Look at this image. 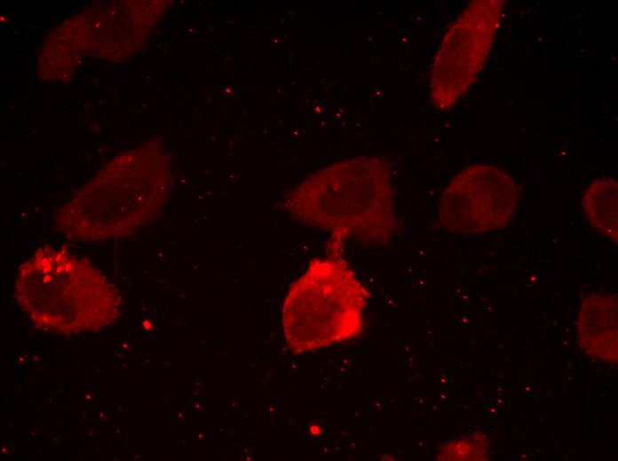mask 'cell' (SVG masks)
Returning a JSON list of instances; mask_svg holds the SVG:
<instances>
[{
	"mask_svg": "<svg viewBox=\"0 0 618 461\" xmlns=\"http://www.w3.org/2000/svg\"><path fill=\"white\" fill-rule=\"evenodd\" d=\"M14 297L36 327L60 335L96 332L121 316L115 285L65 247L44 245L20 263Z\"/></svg>",
	"mask_w": 618,
	"mask_h": 461,
	"instance_id": "3",
	"label": "cell"
},
{
	"mask_svg": "<svg viewBox=\"0 0 618 461\" xmlns=\"http://www.w3.org/2000/svg\"><path fill=\"white\" fill-rule=\"evenodd\" d=\"M618 184L610 177L598 178L584 191L582 207L591 225L605 238L617 244Z\"/></svg>",
	"mask_w": 618,
	"mask_h": 461,
	"instance_id": "8",
	"label": "cell"
},
{
	"mask_svg": "<svg viewBox=\"0 0 618 461\" xmlns=\"http://www.w3.org/2000/svg\"><path fill=\"white\" fill-rule=\"evenodd\" d=\"M488 445L486 435L474 432L446 442L436 460H487Z\"/></svg>",
	"mask_w": 618,
	"mask_h": 461,
	"instance_id": "9",
	"label": "cell"
},
{
	"mask_svg": "<svg viewBox=\"0 0 618 461\" xmlns=\"http://www.w3.org/2000/svg\"><path fill=\"white\" fill-rule=\"evenodd\" d=\"M172 183L164 152L152 146L134 149L109 162L59 207L56 226L82 242L127 237L158 216Z\"/></svg>",
	"mask_w": 618,
	"mask_h": 461,
	"instance_id": "2",
	"label": "cell"
},
{
	"mask_svg": "<svg viewBox=\"0 0 618 461\" xmlns=\"http://www.w3.org/2000/svg\"><path fill=\"white\" fill-rule=\"evenodd\" d=\"M369 293L343 257L315 258L289 287L281 309L285 342L295 354L328 348L363 330Z\"/></svg>",
	"mask_w": 618,
	"mask_h": 461,
	"instance_id": "4",
	"label": "cell"
},
{
	"mask_svg": "<svg viewBox=\"0 0 618 461\" xmlns=\"http://www.w3.org/2000/svg\"><path fill=\"white\" fill-rule=\"evenodd\" d=\"M617 294L593 293L580 305L576 317L579 347L591 358L618 363Z\"/></svg>",
	"mask_w": 618,
	"mask_h": 461,
	"instance_id": "7",
	"label": "cell"
},
{
	"mask_svg": "<svg viewBox=\"0 0 618 461\" xmlns=\"http://www.w3.org/2000/svg\"><path fill=\"white\" fill-rule=\"evenodd\" d=\"M518 190L504 170L476 164L458 173L442 192L438 223L449 232L471 235L505 226L513 215Z\"/></svg>",
	"mask_w": 618,
	"mask_h": 461,
	"instance_id": "6",
	"label": "cell"
},
{
	"mask_svg": "<svg viewBox=\"0 0 618 461\" xmlns=\"http://www.w3.org/2000/svg\"><path fill=\"white\" fill-rule=\"evenodd\" d=\"M310 430H311L312 434H319V433L321 432L320 427H319L318 426H316V425L312 426L311 428H310Z\"/></svg>",
	"mask_w": 618,
	"mask_h": 461,
	"instance_id": "10",
	"label": "cell"
},
{
	"mask_svg": "<svg viewBox=\"0 0 618 461\" xmlns=\"http://www.w3.org/2000/svg\"><path fill=\"white\" fill-rule=\"evenodd\" d=\"M504 3L503 0L471 2L444 36L430 78L431 99L437 108L454 105L483 68Z\"/></svg>",
	"mask_w": 618,
	"mask_h": 461,
	"instance_id": "5",
	"label": "cell"
},
{
	"mask_svg": "<svg viewBox=\"0 0 618 461\" xmlns=\"http://www.w3.org/2000/svg\"><path fill=\"white\" fill-rule=\"evenodd\" d=\"M284 207L297 221L329 232L327 255L342 257L353 238L386 245L399 222L392 168L376 156L341 160L313 173L285 196Z\"/></svg>",
	"mask_w": 618,
	"mask_h": 461,
	"instance_id": "1",
	"label": "cell"
}]
</instances>
